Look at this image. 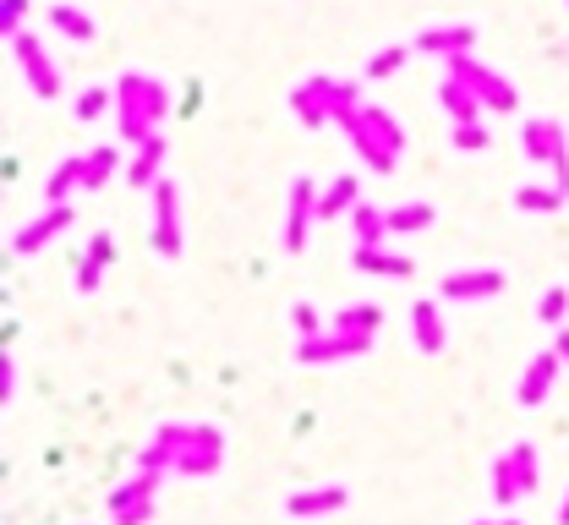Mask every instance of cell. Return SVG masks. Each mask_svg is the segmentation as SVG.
<instances>
[{
	"label": "cell",
	"mask_w": 569,
	"mask_h": 525,
	"mask_svg": "<svg viewBox=\"0 0 569 525\" xmlns=\"http://www.w3.org/2000/svg\"><path fill=\"white\" fill-rule=\"evenodd\" d=\"M170 110V88L159 83V77H143V72H126L121 83H115V115H121V132L126 143L143 148L148 137H154V121Z\"/></svg>",
	"instance_id": "cell-1"
},
{
	"label": "cell",
	"mask_w": 569,
	"mask_h": 525,
	"mask_svg": "<svg viewBox=\"0 0 569 525\" xmlns=\"http://www.w3.org/2000/svg\"><path fill=\"white\" fill-rule=\"evenodd\" d=\"M449 77H455V83H466L476 99H482V110H515V99L520 93L509 88V77H498V72H487L482 61H471V55H449Z\"/></svg>",
	"instance_id": "cell-2"
},
{
	"label": "cell",
	"mask_w": 569,
	"mask_h": 525,
	"mask_svg": "<svg viewBox=\"0 0 569 525\" xmlns=\"http://www.w3.org/2000/svg\"><path fill=\"white\" fill-rule=\"evenodd\" d=\"M6 44L17 50V66L28 72L33 93H39V99H55V93H61V72H55V61L39 50V39H33V33H17V39H6Z\"/></svg>",
	"instance_id": "cell-3"
},
{
	"label": "cell",
	"mask_w": 569,
	"mask_h": 525,
	"mask_svg": "<svg viewBox=\"0 0 569 525\" xmlns=\"http://www.w3.org/2000/svg\"><path fill=\"white\" fill-rule=\"evenodd\" d=\"M471 44H476V28H466V22H449V28H422V33L411 39V50L449 61V55H466Z\"/></svg>",
	"instance_id": "cell-4"
},
{
	"label": "cell",
	"mask_w": 569,
	"mask_h": 525,
	"mask_svg": "<svg viewBox=\"0 0 569 525\" xmlns=\"http://www.w3.org/2000/svg\"><path fill=\"white\" fill-rule=\"evenodd\" d=\"M290 110H296L307 126L334 121V77H307V83L290 93Z\"/></svg>",
	"instance_id": "cell-5"
},
{
	"label": "cell",
	"mask_w": 569,
	"mask_h": 525,
	"mask_svg": "<svg viewBox=\"0 0 569 525\" xmlns=\"http://www.w3.org/2000/svg\"><path fill=\"white\" fill-rule=\"evenodd\" d=\"M520 137H526V154L537 159V165H559V159L569 154L559 121H526V132H520Z\"/></svg>",
	"instance_id": "cell-6"
},
{
	"label": "cell",
	"mask_w": 569,
	"mask_h": 525,
	"mask_svg": "<svg viewBox=\"0 0 569 525\" xmlns=\"http://www.w3.org/2000/svg\"><path fill=\"white\" fill-rule=\"evenodd\" d=\"M438 104L449 110V121H455V126H476V115H482V99H476L466 83H455V77H444V88H438Z\"/></svg>",
	"instance_id": "cell-7"
},
{
	"label": "cell",
	"mask_w": 569,
	"mask_h": 525,
	"mask_svg": "<svg viewBox=\"0 0 569 525\" xmlns=\"http://www.w3.org/2000/svg\"><path fill=\"white\" fill-rule=\"evenodd\" d=\"M351 126H362L367 137H378V143L389 148V154H400V148H405V137H400V126H394V115H389V110H378V104H362Z\"/></svg>",
	"instance_id": "cell-8"
},
{
	"label": "cell",
	"mask_w": 569,
	"mask_h": 525,
	"mask_svg": "<svg viewBox=\"0 0 569 525\" xmlns=\"http://www.w3.org/2000/svg\"><path fill=\"white\" fill-rule=\"evenodd\" d=\"M154 208H159V230H154V241H159L165 252H176V247H181V230H176V186L159 181V186H154Z\"/></svg>",
	"instance_id": "cell-9"
},
{
	"label": "cell",
	"mask_w": 569,
	"mask_h": 525,
	"mask_svg": "<svg viewBox=\"0 0 569 525\" xmlns=\"http://www.w3.org/2000/svg\"><path fill=\"white\" fill-rule=\"evenodd\" d=\"M318 214V203H312V186L296 181L290 186V225H285V241L290 247H301V236H307V219Z\"/></svg>",
	"instance_id": "cell-10"
},
{
	"label": "cell",
	"mask_w": 569,
	"mask_h": 525,
	"mask_svg": "<svg viewBox=\"0 0 569 525\" xmlns=\"http://www.w3.org/2000/svg\"><path fill=\"white\" fill-rule=\"evenodd\" d=\"M50 28L61 33V39H77V44L94 39V17H88L83 6H50Z\"/></svg>",
	"instance_id": "cell-11"
},
{
	"label": "cell",
	"mask_w": 569,
	"mask_h": 525,
	"mask_svg": "<svg viewBox=\"0 0 569 525\" xmlns=\"http://www.w3.org/2000/svg\"><path fill=\"white\" fill-rule=\"evenodd\" d=\"M61 225H66V208H50V214H44V219H33V225L22 230V236H17V252H33V247H44V241H50V236H55V230H61Z\"/></svg>",
	"instance_id": "cell-12"
},
{
	"label": "cell",
	"mask_w": 569,
	"mask_h": 525,
	"mask_svg": "<svg viewBox=\"0 0 569 525\" xmlns=\"http://www.w3.org/2000/svg\"><path fill=\"white\" fill-rule=\"evenodd\" d=\"M159 159H165V137H148V143L137 148V159H132V170H126V175H132L137 186H148L159 175Z\"/></svg>",
	"instance_id": "cell-13"
},
{
	"label": "cell",
	"mask_w": 569,
	"mask_h": 525,
	"mask_svg": "<svg viewBox=\"0 0 569 525\" xmlns=\"http://www.w3.org/2000/svg\"><path fill=\"white\" fill-rule=\"evenodd\" d=\"M411 55H416L411 44H383V50L373 55V61H367V77H373V83H378V77H394L405 61H411Z\"/></svg>",
	"instance_id": "cell-14"
},
{
	"label": "cell",
	"mask_w": 569,
	"mask_h": 525,
	"mask_svg": "<svg viewBox=\"0 0 569 525\" xmlns=\"http://www.w3.org/2000/svg\"><path fill=\"white\" fill-rule=\"evenodd\" d=\"M351 148H356V154H362V159H367V165H373V170H394V154H389V148L378 143V137H367L362 126H351Z\"/></svg>",
	"instance_id": "cell-15"
},
{
	"label": "cell",
	"mask_w": 569,
	"mask_h": 525,
	"mask_svg": "<svg viewBox=\"0 0 569 525\" xmlns=\"http://www.w3.org/2000/svg\"><path fill=\"white\" fill-rule=\"evenodd\" d=\"M351 203H356V181H351V175H340V181H334L329 192L318 197V214H323V219H334L340 208H351Z\"/></svg>",
	"instance_id": "cell-16"
},
{
	"label": "cell",
	"mask_w": 569,
	"mask_h": 525,
	"mask_svg": "<svg viewBox=\"0 0 569 525\" xmlns=\"http://www.w3.org/2000/svg\"><path fill=\"white\" fill-rule=\"evenodd\" d=\"M548 383H553V356H542L537 367L526 372V383H520V400H526V405H537L542 394H548Z\"/></svg>",
	"instance_id": "cell-17"
},
{
	"label": "cell",
	"mask_w": 569,
	"mask_h": 525,
	"mask_svg": "<svg viewBox=\"0 0 569 525\" xmlns=\"http://www.w3.org/2000/svg\"><path fill=\"white\" fill-rule=\"evenodd\" d=\"M498 285H504L498 274H460L444 285V296H487V290H498Z\"/></svg>",
	"instance_id": "cell-18"
},
{
	"label": "cell",
	"mask_w": 569,
	"mask_h": 525,
	"mask_svg": "<svg viewBox=\"0 0 569 525\" xmlns=\"http://www.w3.org/2000/svg\"><path fill=\"white\" fill-rule=\"evenodd\" d=\"M83 186H104V175H115V165H121V159H115V148H94V154H83Z\"/></svg>",
	"instance_id": "cell-19"
},
{
	"label": "cell",
	"mask_w": 569,
	"mask_h": 525,
	"mask_svg": "<svg viewBox=\"0 0 569 525\" xmlns=\"http://www.w3.org/2000/svg\"><path fill=\"white\" fill-rule=\"evenodd\" d=\"M389 230V214H378V208H356V236H362V247H378V236Z\"/></svg>",
	"instance_id": "cell-20"
},
{
	"label": "cell",
	"mask_w": 569,
	"mask_h": 525,
	"mask_svg": "<svg viewBox=\"0 0 569 525\" xmlns=\"http://www.w3.org/2000/svg\"><path fill=\"white\" fill-rule=\"evenodd\" d=\"M110 104H115V88H83V99H77V121H99Z\"/></svg>",
	"instance_id": "cell-21"
},
{
	"label": "cell",
	"mask_w": 569,
	"mask_h": 525,
	"mask_svg": "<svg viewBox=\"0 0 569 525\" xmlns=\"http://www.w3.org/2000/svg\"><path fill=\"white\" fill-rule=\"evenodd\" d=\"M411 318H416V340H422L427 350H438V340H444V329H438V307H427V301H422Z\"/></svg>",
	"instance_id": "cell-22"
},
{
	"label": "cell",
	"mask_w": 569,
	"mask_h": 525,
	"mask_svg": "<svg viewBox=\"0 0 569 525\" xmlns=\"http://www.w3.org/2000/svg\"><path fill=\"white\" fill-rule=\"evenodd\" d=\"M83 170H88L83 159H66V165L55 170V181H50V197H55V203H61V197L72 192V186H83Z\"/></svg>",
	"instance_id": "cell-23"
},
{
	"label": "cell",
	"mask_w": 569,
	"mask_h": 525,
	"mask_svg": "<svg viewBox=\"0 0 569 525\" xmlns=\"http://www.w3.org/2000/svg\"><path fill=\"white\" fill-rule=\"evenodd\" d=\"M427 219H433V208H427V203H405V208H394V214H389V230H422Z\"/></svg>",
	"instance_id": "cell-24"
},
{
	"label": "cell",
	"mask_w": 569,
	"mask_h": 525,
	"mask_svg": "<svg viewBox=\"0 0 569 525\" xmlns=\"http://www.w3.org/2000/svg\"><path fill=\"white\" fill-rule=\"evenodd\" d=\"M356 268H373V274H405V263H400V258H383L378 247H362V252H356Z\"/></svg>",
	"instance_id": "cell-25"
},
{
	"label": "cell",
	"mask_w": 569,
	"mask_h": 525,
	"mask_svg": "<svg viewBox=\"0 0 569 525\" xmlns=\"http://www.w3.org/2000/svg\"><path fill=\"white\" fill-rule=\"evenodd\" d=\"M334 504H340V487H323V493H301L290 509H296V515H312V509H334Z\"/></svg>",
	"instance_id": "cell-26"
},
{
	"label": "cell",
	"mask_w": 569,
	"mask_h": 525,
	"mask_svg": "<svg viewBox=\"0 0 569 525\" xmlns=\"http://www.w3.org/2000/svg\"><path fill=\"white\" fill-rule=\"evenodd\" d=\"M373 323H378L373 307H345L340 312V334H362V329H373Z\"/></svg>",
	"instance_id": "cell-27"
},
{
	"label": "cell",
	"mask_w": 569,
	"mask_h": 525,
	"mask_svg": "<svg viewBox=\"0 0 569 525\" xmlns=\"http://www.w3.org/2000/svg\"><path fill=\"white\" fill-rule=\"evenodd\" d=\"M559 197V186H520V208H553Z\"/></svg>",
	"instance_id": "cell-28"
},
{
	"label": "cell",
	"mask_w": 569,
	"mask_h": 525,
	"mask_svg": "<svg viewBox=\"0 0 569 525\" xmlns=\"http://www.w3.org/2000/svg\"><path fill=\"white\" fill-rule=\"evenodd\" d=\"M22 17H28V0H0V33H6V39H17Z\"/></svg>",
	"instance_id": "cell-29"
},
{
	"label": "cell",
	"mask_w": 569,
	"mask_h": 525,
	"mask_svg": "<svg viewBox=\"0 0 569 525\" xmlns=\"http://www.w3.org/2000/svg\"><path fill=\"white\" fill-rule=\"evenodd\" d=\"M487 143V132H482V121L476 126H455V148H466V154H476V148Z\"/></svg>",
	"instance_id": "cell-30"
},
{
	"label": "cell",
	"mask_w": 569,
	"mask_h": 525,
	"mask_svg": "<svg viewBox=\"0 0 569 525\" xmlns=\"http://www.w3.org/2000/svg\"><path fill=\"white\" fill-rule=\"evenodd\" d=\"M542 318H548V323L564 318V290H548V296H542Z\"/></svg>",
	"instance_id": "cell-31"
},
{
	"label": "cell",
	"mask_w": 569,
	"mask_h": 525,
	"mask_svg": "<svg viewBox=\"0 0 569 525\" xmlns=\"http://www.w3.org/2000/svg\"><path fill=\"white\" fill-rule=\"evenodd\" d=\"M296 323H301L307 334H318V312H312V307H296Z\"/></svg>",
	"instance_id": "cell-32"
},
{
	"label": "cell",
	"mask_w": 569,
	"mask_h": 525,
	"mask_svg": "<svg viewBox=\"0 0 569 525\" xmlns=\"http://www.w3.org/2000/svg\"><path fill=\"white\" fill-rule=\"evenodd\" d=\"M553 175H559V192H569V154L559 159V165H553Z\"/></svg>",
	"instance_id": "cell-33"
},
{
	"label": "cell",
	"mask_w": 569,
	"mask_h": 525,
	"mask_svg": "<svg viewBox=\"0 0 569 525\" xmlns=\"http://www.w3.org/2000/svg\"><path fill=\"white\" fill-rule=\"evenodd\" d=\"M559 350H564V356H569V334H564V345H559Z\"/></svg>",
	"instance_id": "cell-34"
},
{
	"label": "cell",
	"mask_w": 569,
	"mask_h": 525,
	"mask_svg": "<svg viewBox=\"0 0 569 525\" xmlns=\"http://www.w3.org/2000/svg\"><path fill=\"white\" fill-rule=\"evenodd\" d=\"M564 520H569V504H564Z\"/></svg>",
	"instance_id": "cell-35"
}]
</instances>
